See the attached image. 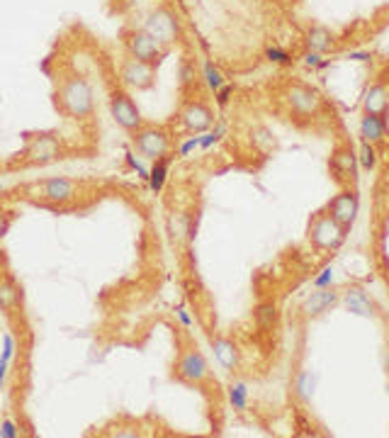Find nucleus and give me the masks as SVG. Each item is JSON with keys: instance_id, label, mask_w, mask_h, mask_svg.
Listing matches in <instances>:
<instances>
[{"instance_id": "nucleus-10", "label": "nucleus", "mask_w": 389, "mask_h": 438, "mask_svg": "<svg viewBox=\"0 0 389 438\" xmlns=\"http://www.w3.org/2000/svg\"><path fill=\"white\" fill-rule=\"evenodd\" d=\"M110 110H113V117L117 119V124L127 132H137L141 127V115H139L134 100L124 91H115L110 97Z\"/></svg>"}, {"instance_id": "nucleus-31", "label": "nucleus", "mask_w": 389, "mask_h": 438, "mask_svg": "<svg viewBox=\"0 0 389 438\" xmlns=\"http://www.w3.org/2000/svg\"><path fill=\"white\" fill-rule=\"evenodd\" d=\"M321 54H316V51H309V54H307V56H304V64H307V66H319L321 64Z\"/></svg>"}, {"instance_id": "nucleus-14", "label": "nucleus", "mask_w": 389, "mask_h": 438, "mask_svg": "<svg viewBox=\"0 0 389 438\" xmlns=\"http://www.w3.org/2000/svg\"><path fill=\"white\" fill-rule=\"evenodd\" d=\"M25 154L32 163H49V161H56L61 156V144L51 134H42V137H32L30 139Z\"/></svg>"}, {"instance_id": "nucleus-29", "label": "nucleus", "mask_w": 389, "mask_h": 438, "mask_svg": "<svg viewBox=\"0 0 389 438\" xmlns=\"http://www.w3.org/2000/svg\"><path fill=\"white\" fill-rule=\"evenodd\" d=\"M268 61H275V64H290V54L283 51V49H277V47H270L266 51Z\"/></svg>"}, {"instance_id": "nucleus-15", "label": "nucleus", "mask_w": 389, "mask_h": 438, "mask_svg": "<svg viewBox=\"0 0 389 438\" xmlns=\"http://www.w3.org/2000/svg\"><path fill=\"white\" fill-rule=\"evenodd\" d=\"M338 302H341V295H338L336 290L321 288V290H316V292H311L309 297L304 299L302 314L304 316H319V314H324V312H329L331 307H336Z\"/></svg>"}, {"instance_id": "nucleus-28", "label": "nucleus", "mask_w": 389, "mask_h": 438, "mask_svg": "<svg viewBox=\"0 0 389 438\" xmlns=\"http://www.w3.org/2000/svg\"><path fill=\"white\" fill-rule=\"evenodd\" d=\"M198 80V73H195V66L192 64H182L180 66V86L187 88L190 83H195Z\"/></svg>"}, {"instance_id": "nucleus-3", "label": "nucleus", "mask_w": 389, "mask_h": 438, "mask_svg": "<svg viewBox=\"0 0 389 438\" xmlns=\"http://www.w3.org/2000/svg\"><path fill=\"white\" fill-rule=\"evenodd\" d=\"M283 100L299 117H314V115L321 113V107H324V100H321L319 93H316L314 88L304 86V83H297V80L287 83V88H285L283 93Z\"/></svg>"}, {"instance_id": "nucleus-25", "label": "nucleus", "mask_w": 389, "mask_h": 438, "mask_svg": "<svg viewBox=\"0 0 389 438\" xmlns=\"http://www.w3.org/2000/svg\"><path fill=\"white\" fill-rule=\"evenodd\" d=\"M204 78H207V86L212 91H219V88H224V78H222V71L217 69L214 64H204Z\"/></svg>"}, {"instance_id": "nucleus-9", "label": "nucleus", "mask_w": 389, "mask_h": 438, "mask_svg": "<svg viewBox=\"0 0 389 438\" xmlns=\"http://www.w3.org/2000/svg\"><path fill=\"white\" fill-rule=\"evenodd\" d=\"M331 173L336 176L338 185L351 187L355 185L357 181V159L355 151L348 144H338L333 149V156H331Z\"/></svg>"}, {"instance_id": "nucleus-21", "label": "nucleus", "mask_w": 389, "mask_h": 438, "mask_svg": "<svg viewBox=\"0 0 389 438\" xmlns=\"http://www.w3.org/2000/svg\"><path fill=\"white\" fill-rule=\"evenodd\" d=\"M17 302H20V292H17L15 283L8 275H0V310H15Z\"/></svg>"}, {"instance_id": "nucleus-8", "label": "nucleus", "mask_w": 389, "mask_h": 438, "mask_svg": "<svg viewBox=\"0 0 389 438\" xmlns=\"http://www.w3.org/2000/svg\"><path fill=\"white\" fill-rule=\"evenodd\" d=\"M27 190L39 200H47V203H54V205H64V203H71V200L78 195V183L69 181V178H49V181L34 183V185H30Z\"/></svg>"}, {"instance_id": "nucleus-12", "label": "nucleus", "mask_w": 389, "mask_h": 438, "mask_svg": "<svg viewBox=\"0 0 389 438\" xmlns=\"http://www.w3.org/2000/svg\"><path fill=\"white\" fill-rule=\"evenodd\" d=\"M180 122L187 132H204V129L212 127L214 122V113L209 110V105H204L202 100H190L185 107L180 110Z\"/></svg>"}, {"instance_id": "nucleus-32", "label": "nucleus", "mask_w": 389, "mask_h": 438, "mask_svg": "<svg viewBox=\"0 0 389 438\" xmlns=\"http://www.w3.org/2000/svg\"><path fill=\"white\" fill-rule=\"evenodd\" d=\"M5 229H8V222H5V217H3V212H0V239H3Z\"/></svg>"}, {"instance_id": "nucleus-13", "label": "nucleus", "mask_w": 389, "mask_h": 438, "mask_svg": "<svg viewBox=\"0 0 389 438\" xmlns=\"http://www.w3.org/2000/svg\"><path fill=\"white\" fill-rule=\"evenodd\" d=\"M119 76H122V83L129 88H149L154 86V66L151 64H144V61H139V59H124L122 69H119Z\"/></svg>"}, {"instance_id": "nucleus-17", "label": "nucleus", "mask_w": 389, "mask_h": 438, "mask_svg": "<svg viewBox=\"0 0 389 438\" xmlns=\"http://www.w3.org/2000/svg\"><path fill=\"white\" fill-rule=\"evenodd\" d=\"M360 137H363V141H368V144L373 146L382 144V141L387 139L384 117H379V115H365V117L360 119Z\"/></svg>"}, {"instance_id": "nucleus-23", "label": "nucleus", "mask_w": 389, "mask_h": 438, "mask_svg": "<svg viewBox=\"0 0 389 438\" xmlns=\"http://www.w3.org/2000/svg\"><path fill=\"white\" fill-rule=\"evenodd\" d=\"M253 144L258 146V151H263V154H268V151H272L275 149V139H272V134L268 132L266 127H258V129H253Z\"/></svg>"}, {"instance_id": "nucleus-7", "label": "nucleus", "mask_w": 389, "mask_h": 438, "mask_svg": "<svg viewBox=\"0 0 389 438\" xmlns=\"http://www.w3.org/2000/svg\"><path fill=\"white\" fill-rule=\"evenodd\" d=\"M124 44H127V51L132 59H139L151 66L158 64L165 54V47H161L149 32H144V30H132V32H127L124 34Z\"/></svg>"}, {"instance_id": "nucleus-24", "label": "nucleus", "mask_w": 389, "mask_h": 438, "mask_svg": "<svg viewBox=\"0 0 389 438\" xmlns=\"http://www.w3.org/2000/svg\"><path fill=\"white\" fill-rule=\"evenodd\" d=\"M246 397H248V390H246V382H231L229 387V400L234 404V409L244 412L246 409Z\"/></svg>"}, {"instance_id": "nucleus-18", "label": "nucleus", "mask_w": 389, "mask_h": 438, "mask_svg": "<svg viewBox=\"0 0 389 438\" xmlns=\"http://www.w3.org/2000/svg\"><path fill=\"white\" fill-rule=\"evenodd\" d=\"M343 305L351 314L357 316H375V305L360 288H351L343 292Z\"/></svg>"}, {"instance_id": "nucleus-1", "label": "nucleus", "mask_w": 389, "mask_h": 438, "mask_svg": "<svg viewBox=\"0 0 389 438\" xmlns=\"http://www.w3.org/2000/svg\"><path fill=\"white\" fill-rule=\"evenodd\" d=\"M59 102L64 107V113L71 115L75 119H83L93 113V91L88 86L86 78H80V76H69L64 78L59 88Z\"/></svg>"}, {"instance_id": "nucleus-2", "label": "nucleus", "mask_w": 389, "mask_h": 438, "mask_svg": "<svg viewBox=\"0 0 389 438\" xmlns=\"http://www.w3.org/2000/svg\"><path fill=\"white\" fill-rule=\"evenodd\" d=\"M343 227L338 224L336 219L331 217L329 212H316L309 222V241L314 249L319 251H331V249H338L343 241Z\"/></svg>"}, {"instance_id": "nucleus-27", "label": "nucleus", "mask_w": 389, "mask_h": 438, "mask_svg": "<svg viewBox=\"0 0 389 438\" xmlns=\"http://www.w3.org/2000/svg\"><path fill=\"white\" fill-rule=\"evenodd\" d=\"M360 159H363V166L365 168H375L377 166V156H375V146L363 141V149H360Z\"/></svg>"}, {"instance_id": "nucleus-6", "label": "nucleus", "mask_w": 389, "mask_h": 438, "mask_svg": "<svg viewBox=\"0 0 389 438\" xmlns=\"http://www.w3.org/2000/svg\"><path fill=\"white\" fill-rule=\"evenodd\" d=\"M176 378L180 380V382H185V385H204V382H209V378H212L209 363L195 346L185 348V351L180 353V358H178V365H176Z\"/></svg>"}, {"instance_id": "nucleus-4", "label": "nucleus", "mask_w": 389, "mask_h": 438, "mask_svg": "<svg viewBox=\"0 0 389 438\" xmlns=\"http://www.w3.org/2000/svg\"><path fill=\"white\" fill-rule=\"evenodd\" d=\"M144 32H149L161 47H171L180 39V22L168 8H156L146 15Z\"/></svg>"}, {"instance_id": "nucleus-11", "label": "nucleus", "mask_w": 389, "mask_h": 438, "mask_svg": "<svg viewBox=\"0 0 389 438\" xmlns=\"http://www.w3.org/2000/svg\"><path fill=\"white\" fill-rule=\"evenodd\" d=\"M326 212L336 219L343 229H348V227H351L353 222H355V217H357V195H355V190H351V187H343L341 193H338L336 198L329 203Z\"/></svg>"}, {"instance_id": "nucleus-19", "label": "nucleus", "mask_w": 389, "mask_h": 438, "mask_svg": "<svg viewBox=\"0 0 389 438\" xmlns=\"http://www.w3.org/2000/svg\"><path fill=\"white\" fill-rule=\"evenodd\" d=\"M212 346H214V356L226 370H236L241 365V353L239 346L229 338H212Z\"/></svg>"}, {"instance_id": "nucleus-5", "label": "nucleus", "mask_w": 389, "mask_h": 438, "mask_svg": "<svg viewBox=\"0 0 389 438\" xmlns=\"http://www.w3.org/2000/svg\"><path fill=\"white\" fill-rule=\"evenodd\" d=\"M134 144H137L139 154L144 156V159L158 161V159H165L168 151H171V134L165 132L163 127L141 124V127L134 132Z\"/></svg>"}, {"instance_id": "nucleus-16", "label": "nucleus", "mask_w": 389, "mask_h": 438, "mask_svg": "<svg viewBox=\"0 0 389 438\" xmlns=\"http://www.w3.org/2000/svg\"><path fill=\"white\" fill-rule=\"evenodd\" d=\"M304 44H307L309 51L326 54L336 47V34L324 25H311L309 30H307V34H304Z\"/></svg>"}, {"instance_id": "nucleus-30", "label": "nucleus", "mask_w": 389, "mask_h": 438, "mask_svg": "<svg viewBox=\"0 0 389 438\" xmlns=\"http://www.w3.org/2000/svg\"><path fill=\"white\" fill-rule=\"evenodd\" d=\"M299 395L304 397V400H307V397H309V390L311 387H314V380H311V375L309 373H304L302 378H299Z\"/></svg>"}, {"instance_id": "nucleus-26", "label": "nucleus", "mask_w": 389, "mask_h": 438, "mask_svg": "<svg viewBox=\"0 0 389 438\" xmlns=\"http://www.w3.org/2000/svg\"><path fill=\"white\" fill-rule=\"evenodd\" d=\"M165 173H168V163H165V159H158L154 171H151V187H154V190H161V187H163Z\"/></svg>"}, {"instance_id": "nucleus-20", "label": "nucleus", "mask_w": 389, "mask_h": 438, "mask_svg": "<svg viewBox=\"0 0 389 438\" xmlns=\"http://www.w3.org/2000/svg\"><path fill=\"white\" fill-rule=\"evenodd\" d=\"M387 105H389V91L382 83H377V86H373L365 93V100H363L365 115H379V117H384V115H387Z\"/></svg>"}, {"instance_id": "nucleus-22", "label": "nucleus", "mask_w": 389, "mask_h": 438, "mask_svg": "<svg viewBox=\"0 0 389 438\" xmlns=\"http://www.w3.org/2000/svg\"><path fill=\"white\" fill-rule=\"evenodd\" d=\"M256 324L263 332H272L277 326V307L275 302H263L256 307Z\"/></svg>"}]
</instances>
